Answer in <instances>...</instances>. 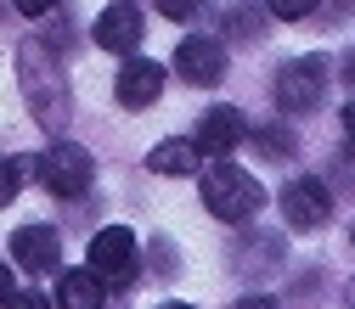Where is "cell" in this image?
I'll use <instances>...</instances> for the list:
<instances>
[{
	"label": "cell",
	"instance_id": "cell-21",
	"mask_svg": "<svg viewBox=\"0 0 355 309\" xmlns=\"http://www.w3.org/2000/svg\"><path fill=\"white\" fill-rule=\"evenodd\" d=\"M338 124H344V135H349V147H355V102H349V107L338 113Z\"/></svg>",
	"mask_w": 355,
	"mask_h": 309
},
{
	"label": "cell",
	"instance_id": "cell-4",
	"mask_svg": "<svg viewBox=\"0 0 355 309\" xmlns=\"http://www.w3.org/2000/svg\"><path fill=\"white\" fill-rule=\"evenodd\" d=\"M271 96H277L282 113H316L322 96H327V62H322V57H293V62H282Z\"/></svg>",
	"mask_w": 355,
	"mask_h": 309
},
{
	"label": "cell",
	"instance_id": "cell-8",
	"mask_svg": "<svg viewBox=\"0 0 355 309\" xmlns=\"http://www.w3.org/2000/svg\"><path fill=\"white\" fill-rule=\"evenodd\" d=\"M91 34H96V46H102V51H119V57H136V46H141V12L130 6V0H113L107 12H96Z\"/></svg>",
	"mask_w": 355,
	"mask_h": 309
},
{
	"label": "cell",
	"instance_id": "cell-5",
	"mask_svg": "<svg viewBox=\"0 0 355 309\" xmlns=\"http://www.w3.org/2000/svg\"><path fill=\"white\" fill-rule=\"evenodd\" d=\"M141 270V253H136V231L130 225H107L91 236V276L102 287H130Z\"/></svg>",
	"mask_w": 355,
	"mask_h": 309
},
{
	"label": "cell",
	"instance_id": "cell-19",
	"mask_svg": "<svg viewBox=\"0 0 355 309\" xmlns=\"http://www.w3.org/2000/svg\"><path fill=\"white\" fill-rule=\"evenodd\" d=\"M12 6H17L23 17H46V12H57V0H12Z\"/></svg>",
	"mask_w": 355,
	"mask_h": 309
},
{
	"label": "cell",
	"instance_id": "cell-18",
	"mask_svg": "<svg viewBox=\"0 0 355 309\" xmlns=\"http://www.w3.org/2000/svg\"><path fill=\"white\" fill-rule=\"evenodd\" d=\"M6 309H51V298H40V292H12Z\"/></svg>",
	"mask_w": 355,
	"mask_h": 309
},
{
	"label": "cell",
	"instance_id": "cell-20",
	"mask_svg": "<svg viewBox=\"0 0 355 309\" xmlns=\"http://www.w3.org/2000/svg\"><path fill=\"white\" fill-rule=\"evenodd\" d=\"M232 309H282V303H277V298H265V292H254V298H237Z\"/></svg>",
	"mask_w": 355,
	"mask_h": 309
},
{
	"label": "cell",
	"instance_id": "cell-16",
	"mask_svg": "<svg viewBox=\"0 0 355 309\" xmlns=\"http://www.w3.org/2000/svg\"><path fill=\"white\" fill-rule=\"evenodd\" d=\"M265 6H271V17H282V23H299V17L316 12V0H265Z\"/></svg>",
	"mask_w": 355,
	"mask_h": 309
},
{
	"label": "cell",
	"instance_id": "cell-11",
	"mask_svg": "<svg viewBox=\"0 0 355 309\" xmlns=\"http://www.w3.org/2000/svg\"><path fill=\"white\" fill-rule=\"evenodd\" d=\"M175 73L187 84H198V91H209V84H220V73H226V46H220V39H181Z\"/></svg>",
	"mask_w": 355,
	"mask_h": 309
},
{
	"label": "cell",
	"instance_id": "cell-15",
	"mask_svg": "<svg viewBox=\"0 0 355 309\" xmlns=\"http://www.w3.org/2000/svg\"><path fill=\"white\" fill-rule=\"evenodd\" d=\"M23 174H34V158H0V208L23 191Z\"/></svg>",
	"mask_w": 355,
	"mask_h": 309
},
{
	"label": "cell",
	"instance_id": "cell-22",
	"mask_svg": "<svg viewBox=\"0 0 355 309\" xmlns=\"http://www.w3.org/2000/svg\"><path fill=\"white\" fill-rule=\"evenodd\" d=\"M12 292H17V287H12V264H0V303H6Z\"/></svg>",
	"mask_w": 355,
	"mask_h": 309
},
{
	"label": "cell",
	"instance_id": "cell-2",
	"mask_svg": "<svg viewBox=\"0 0 355 309\" xmlns=\"http://www.w3.org/2000/svg\"><path fill=\"white\" fill-rule=\"evenodd\" d=\"M203 203H209L214 219L243 225V219H254V214L265 208V191H259L254 174H243V169H232V163H214V169H203Z\"/></svg>",
	"mask_w": 355,
	"mask_h": 309
},
{
	"label": "cell",
	"instance_id": "cell-12",
	"mask_svg": "<svg viewBox=\"0 0 355 309\" xmlns=\"http://www.w3.org/2000/svg\"><path fill=\"white\" fill-rule=\"evenodd\" d=\"M198 147L192 141H158L153 152H147V169L153 174H198Z\"/></svg>",
	"mask_w": 355,
	"mask_h": 309
},
{
	"label": "cell",
	"instance_id": "cell-17",
	"mask_svg": "<svg viewBox=\"0 0 355 309\" xmlns=\"http://www.w3.org/2000/svg\"><path fill=\"white\" fill-rule=\"evenodd\" d=\"M198 6H203V0H158V12H164V17H175V23H187Z\"/></svg>",
	"mask_w": 355,
	"mask_h": 309
},
{
	"label": "cell",
	"instance_id": "cell-1",
	"mask_svg": "<svg viewBox=\"0 0 355 309\" xmlns=\"http://www.w3.org/2000/svg\"><path fill=\"white\" fill-rule=\"evenodd\" d=\"M17 68H23V96H28L34 118H40V124H51V129H62V124H68V96H62V68H57V51L34 34V39H23Z\"/></svg>",
	"mask_w": 355,
	"mask_h": 309
},
{
	"label": "cell",
	"instance_id": "cell-14",
	"mask_svg": "<svg viewBox=\"0 0 355 309\" xmlns=\"http://www.w3.org/2000/svg\"><path fill=\"white\" fill-rule=\"evenodd\" d=\"M248 135H254V147L265 158H293V135H288L282 124H259V129H248Z\"/></svg>",
	"mask_w": 355,
	"mask_h": 309
},
{
	"label": "cell",
	"instance_id": "cell-24",
	"mask_svg": "<svg viewBox=\"0 0 355 309\" xmlns=\"http://www.w3.org/2000/svg\"><path fill=\"white\" fill-rule=\"evenodd\" d=\"M158 309H192V303H158Z\"/></svg>",
	"mask_w": 355,
	"mask_h": 309
},
{
	"label": "cell",
	"instance_id": "cell-23",
	"mask_svg": "<svg viewBox=\"0 0 355 309\" xmlns=\"http://www.w3.org/2000/svg\"><path fill=\"white\" fill-rule=\"evenodd\" d=\"M344 84H355V57H349V62H344Z\"/></svg>",
	"mask_w": 355,
	"mask_h": 309
},
{
	"label": "cell",
	"instance_id": "cell-25",
	"mask_svg": "<svg viewBox=\"0 0 355 309\" xmlns=\"http://www.w3.org/2000/svg\"><path fill=\"white\" fill-rule=\"evenodd\" d=\"M338 6H355V0H338Z\"/></svg>",
	"mask_w": 355,
	"mask_h": 309
},
{
	"label": "cell",
	"instance_id": "cell-9",
	"mask_svg": "<svg viewBox=\"0 0 355 309\" xmlns=\"http://www.w3.org/2000/svg\"><path fill=\"white\" fill-rule=\"evenodd\" d=\"M158 91H164V62H153V57H124V68H119V79H113L119 107H153Z\"/></svg>",
	"mask_w": 355,
	"mask_h": 309
},
{
	"label": "cell",
	"instance_id": "cell-6",
	"mask_svg": "<svg viewBox=\"0 0 355 309\" xmlns=\"http://www.w3.org/2000/svg\"><path fill=\"white\" fill-rule=\"evenodd\" d=\"M282 219L293 231H322L333 219V191L316 180V174H299V180L282 191Z\"/></svg>",
	"mask_w": 355,
	"mask_h": 309
},
{
	"label": "cell",
	"instance_id": "cell-3",
	"mask_svg": "<svg viewBox=\"0 0 355 309\" xmlns=\"http://www.w3.org/2000/svg\"><path fill=\"white\" fill-rule=\"evenodd\" d=\"M34 174H40V186H46L51 197H85V191H91V180H96V163H91V152H85V147L57 141L51 152L34 158Z\"/></svg>",
	"mask_w": 355,
	"mask_h": 309
},
{
	"label": "cell",
	"instance_id": "cell-13",
	"mask_svg": "<svg viewBox=\"0 0 355 309\" xmlns=\"http://www.w3.org/2000/svg\"><path fill=\"white\" fill-rule=\"evenodd\" d=\"M57 303L62 309H102V281L91 270H68L62 287H57Z\"/></svg>",
	"mask_w": 355,
	"mask_h": 309
},
{
	"label": "cell",
	"instance_id": "cell-7",
	"mask_svg": "<svg viewBox=\"0 0 355 309\" xmlns=\"http://www.w3.org/2000/svg\"><path fill=\"white\" fill-rule=\"evenodd\" d=\"M237 141H248V118L237 107H209L192 129L198 158H226V152H237Z\"/></svg>",
	"mask_w": 355,
	"mask_h": 309
},
{
	"label": "cell",
	"instance_id": "cell-10",
	"mask_svg": "<svg viewBox=\"0 0 355 309\" xmlns=\"http://www.w3.org/2000/svg\"><path fill=\"white\" fill-rule=\"evenodd\" d=\"M12 259L28 276H51L62 264V242H57L51 225H23V231H12Z\"/></svg>",
	"mask_w": 355,
	"mask_h": 309
}]
</instances>
